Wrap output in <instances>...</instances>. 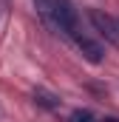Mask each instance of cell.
Returning <instances> with one entry per match:
<instances>
[{"mask_svg":"<svg viewBox=\"0 0 119 122\" xmlns=\"http://www.w3.org/2000/svg\"><path fill=\"white\" fill-rule=\"evenodd\" d=\"M34 3H37L43 23L54 34L68 37V40H74L79 34V14H77L71 0H34Z\"/></svg>","mask_w":119,"mask_h":122,"instance_id":"6da1fadb","label":"cell"},{"mask_svg":"<svg viewBox=\"0 0 119 122\" xmlns=\"http://www.w3.org/2000/svg\"><path fill=\"white\" fill-rule=\"evenodd\" d=\"M88 20H91V26L99 31L108 43L119 46V23L108 14V11H102V9H88Z\"/></svg>","mask_w":119,"mask_h":122,"instance_id":"7a4b0ae2","label":"cell"},{"mask_svg":"<svg viewBox=\"0 0 119 122\" xmlns=\"http://www.w3.org/2000/svg\"><path fill=\"white\" fill-rule=\"evenodd\" d=\"M74 46H77V48L82 51V57H85L88 62H102V57H105V48H102V46H99L96 40L85 37L82 31H79V34L74 37Z\"/></svg>","mask_w":119,"mask_h":122,"instance_id":"3957f363","label":"cell"},{"mask_svg":"<svg viewBox=\"0 0 119 122\" xmlns=\"http://www.w3.org/2000/svg\"><path fill=\"white\" fill-rule=\"evenodd\" d=\"M34 102H40V105H43V108H48V111L60 108V99L54 97V94H48V91H34Z\"/></svg>","mask_w":119,"mask_h":122,"instance_id":"277c9868","label":"cell"},{"mask_svg":"<svg viewBox=\"0 0 119 122\" xmlns=\"http://www.w3.org/2000/svg\"><path fill=\"white\" fill-rule=\"evenodd\" d=\"M71 122H99V119H96L91 111H74V114H71Z\"/></svg>","mask_w":119,"mask_h":122,"instance_id":"5b68a950","label":"cell"},{"mask_svg":"<svg viewBox=\"0 0 119 122\" xmlns=\"http://www.w3.org/2000/svg\"><path fill=\"white\" fill-rule=\"evenodd\" d=\"M102 122H119V119H116V117H105Z\"/></svg>","mask_w":119,"mask_h":122,"instance_id":"8992f818","label":"cell"},{"mask_svg":"<svg viewBox=\"0 0 119 122\" xmlns=\"http://www.w3.org/2000/svg\"><path fill=\"white\" fill-rule=\"evenodd\" d=\"M116 23H119V20H116Z\"/></svg>","mask_w":119,"mask_h":122,"instance_id":"52a82bcc","label":"cell"}]
</instances>
